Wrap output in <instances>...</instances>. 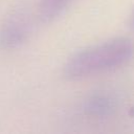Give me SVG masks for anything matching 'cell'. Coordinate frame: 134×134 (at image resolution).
<instances>
[{
	"mask_svg": "<svg viewBox=\"0 0 134 134\" xmlns=\"http://www.w3.org/2000/svg\"><path fill=\"white\" fill-rule=\"evenodd\" d=\"M117 108L115 97L106 92H97L88 96L82 106L84 113L91 117L103 118L111 116Z\"/></svg>",
	"mask_w": 134,
	"mask_h": 134,
	"instance_id": "cell-3",
	"label": "cell"
},
{
	"mask_svg": "<svg viewBox=\"0 0 134 134\" xmlns=\"http://www.w3.org/2000/svg\"><path fill=\"white\" fill-rule=\"evenodd\" d=\"M127 25H128V27H129L130 30L134 31V7H133V9L131 10V13H130V15L128 17Z\"/></svg>",
	"mask_w": 134,
	"mask_h": 134,
	"instance_id": "cell-5",
	"label": "cell"
},
{
	"mask_svg": "<svg viewBox=\"0 0 134 134\" xmlns=\"http://www.w3.org/2000/svg\"><path fill=\"white\" fill-rule=\"evenodd\" d=\"M31 32L29 16L24 10L12 12L0 25V48L13 50L26 42Z\"/></svg>",
	"mask_w": 134,
	"mask_h": 134,
	"instance_id": "cell-2",
	"label": "cell"
},
{
	"mask_svg": "<svg viewBox=\"0 0 134 134\" xmlns=\"http://www.w3.org/2000/svg\"><path fill=\"white\" fill-rule=\"evenodd\" d=\"M133 55L134 43L131 39H111L74 53L65 63L63 74L68 80L88 77L119 68Z\"/></svg>",
	"mask_w": 134,
	"mask_h": 134,
	"instance_id": "cell-1",
	"label": "cell"
},
{
	"mask_svg": "<svg viewBox=\"0 0 134 134\" xmlns=\"http://www.w3.org/2000/svg\"><path fill=\"white\" fill-rule=\"evenodd\" d=\"M72 0H40L38 17L43 23H51L60 18Z\"/></svg>",
	"mask_w": 134,
	"mask_h": 134,
	"instance_id": "cell-4",
	"label": "cell"
}]
</instances>
